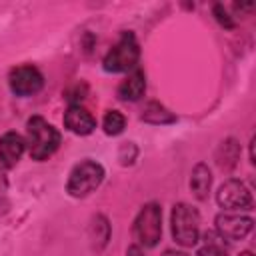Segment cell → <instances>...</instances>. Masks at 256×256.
<instances>
[{
    "instance_id": "cell-12",
    "label": "cell",
    "mask_w": 256,
    "mask_h": 256,
    "mask_svg": "<svg viewBox=\"0 0 256 256\" xmlns=\"http://www.w3.org/2000/svg\"><path fill=\"white\" fill-rule=\"evenodd\" d=\"M210 184H212V172H210V168L204 162L196 164L194 170H192V176H190V190H192V194L198 200H206L208 198V192H210Z\"/></svg>"
},
{
    "instance_id": "cell-3",
    "label": "cell",
    "mask_w": 256,
    "mask_h": 256,
    "mask_svg": "<svg viewBox=\"0 0 256 256\" xmlns=\"http://www.w3.org/2000/svg\"><path fill=\"white\" fill-rule=\"evenodd\" d=\"M104 180V166L94 160H82L70 170L66 192L72 198H84L90 192H94Z\"/></svg>"
},
{
    "instance_id": "cell-15",
    "label": "cell",
    "mask_w": 256,
    "mask_h": 256,
    "mask_svg": "<svg viewBox=\"0 0 256 256\" xmlns=\"http://www.w3.org/2000/svg\"><path fill=\"white\" fill-rule=\"evenodd\" d=\"M102 128H104V132H106L108 136H118V134H122L124 128H126V118H124V114L118 112V110H108V112L104 114V118H102Z\"/></svg>"
},
{
    "instance_id": "cell-17",
    "label": "cell",
    "mask_w": 256,
    "mask_h": 256,
    "mask_svg": "<svg viewBox=\"0 0 256 256\" xmlns=\"http://www.w3.org/2000/svg\"><path fill=\"white\" fill-rule=\"evenodd\" d=\"M214 16H216V20H218L224 28H234V20L230 18V14L226 12V8H224L222 4H216V6H214Z\"/></svg>"
},
{
    "instance_id": "cell-14",
    "label": "cell",
    "mask_w": 256,
    "mask_h": 256,
    "mask_svg": "<svg viewBox=\"0 0 256 256\" xmlns=\"http://www.w3.org/2000/svg\"><path fill=\"white\" fill-rule=\"evenodd\" d=\"M142 120H146L150 124H172V122H176V116L162 104L150 102L142 112Z\"/></svg>"
},
{
    "instance_id": "cell-2",
    "label": "cell",
    "mask_w": 256,
    "mask_h": 256,
    "mask_svg": "<svg viewBox=\"0 0 256 256\" xmlns=\"http://www.w3.org/2000/svg\"><path fill=\"white\" fill-rule=\"evenodd\" d=\"M170 224H172V236L176 244L180 246H194L198 242L200 234V214L194 206L186 202H178L172 206L170 214Z\"/></svg>"
},
{
    "instance_id": "cell-10",
    "label": "cell",
    "mask_w": 256,
    "mask_h": 256,
    "mask_svg": "<svg viewBox=\"0 0 256 256\" xmlns=\"http://www.w3.org/2000/svg\"><path fill=\"white\" fill-rule=\"evenodd\" d=\"M26 148V140L18 132H6L0 138V162L6 168H12L18 164Z\"/></svg>"
},
{
    "instance_id": "cell-16",
    "label": "cell",
    "mask_w": 256,
    "mask_h": 256,
    "mask_svg": "<svg viewBox=\"0 0 256 256\" xmlns=\"http://www.w3.org/2000/svg\"><path fill=\"white\" fill-rule=\"evenodd\" d=\"M204 240L206 242H204V246L198 248V254L196 256H228V252L224 250L222 242H218L212 232H206L204 234Z\"/></svg>"
},
{
    "instance_id": "cell-8",
    "label": "cell",
    "mask_w": 256,
    "mask_h": 256,
    "mask_svg": "<svg viewBox=\"0 0 256 256\" xmlns=\"http://www.w3.org/2000/svg\"><path fill=\"white\" fill-rule=\"evenodd\" d=\"M216 230L220 234V238H226V240H242L246 238L250 232H252V226H254V220L250 216H240V214H218L216 216Z\"/></svg>"
},
{
    "instance_id": "cell-7",
    "label": "cell",
    "mask_w": 256,
    "mask_h": 256,
    "mask_svg": "<svg viewBox=\"0 0 256 256\" xmlns=\"http://www.w3.org/2000/svg\"><path fill=\"white\" fill-rule=\"evenodd\" d=\"M8 84H10V90L16 96H32V94L42 90L44 76L36 66L24 64V66H18V68H14L10 72Z\"/></svg>"
},
{
    "instance_id": "cell-9",
    "label": "cell",
    "mask_w": 256,
    "mask_h": 256,
    "mask_svg": "<svg viewBox=\"0 0 256 256\" xmlns=\"http://www.w3.org/2000/svg\"><path fill=\"white\" fill-rule=\"evenodd\" d=\"M64 126L78 136H88L96 128V118L86 108L72 104L64 114Z\"/></svg>"
},
{
    "instance_id": "cell-1",
    "label": "cell",
    "mask_w": 256,
    "mask_h": 256,
    "mask_svg": "<svg viewBox=\"0 0 256 256\" xmlns=\"http://www.w3.org/2000/svg\"><path fill=\"white\" fill-rule=\"evenodd\" d=\"M26 134H28L26 144H28L30 156L38 162L50 158L60 146V132L42 116H32L26 122Z\"/></svg>"
},
{
    "instance_id": "cell-18",
    "label": "cell",
    "mask_w": 256,
    "mask_h": 256,
    "mask_svg": "<svg viewBox=\"0 0 256 256\" xmlns=\"http://www.w3.org/2000/svg\"><path fill=\"white\" fill-rule=\"evenodd\" d=\"M126 256H144V254H142L140 246L132 244V246H128V250H126Z\"/></svg>"
},
{
    "instance_id": "cell-4",
    "label": "cell",
    "mask_w": 256,
    "mask_h": 256,
    "mask_svg": "<svg viewBox=\"0 0 256 256\" xmlns=\"http://www.w3.org/2000/svg\"><path fill=\"white\" fill-rule=\"evenodd\" d=\"M134 238L144 248H154L162 236V208L156 202H148L140 208L134 226Z\"/></svg>"
},
{
    "instance_id": "cell-11",
    "label": "cell",
    "mask_w": 256,
    "mask_h": 256,
    "mask_svg": "<svg viewBox=\"0 0 256 256\" xmlns=\"http://www.w3.org/2000/svg\"><path fill=\"white\" fill-rule=\"evenodd\" d=\"M144 92H146V76L142 70H134L118 86V98L124 102H136L144 96Z\"/></svg>"
},
{
    "instance_id": "cell-6",
    "label": "cell",
    "mask_w": 256,
    "mask_h": 256,
    "mask_svg": "<svg viewBox=\"0 0 256 256\" xmlns=\"http://www.w3.org/2000/svg\"><path fill=\"white\" fill-rule=\"evenodd\" d=\"M216 202L224 210H250L252 208V194L240 180L230 178L218 188Z\"/></svg>"
},
{
    "instance_id": "cell-19",
    "label": "cell",
    "mask_w": 256,
    "mask_h": 256,
    "mask_svg": "<svg viewBox=\"0 0 256 256\" xmlns=\"http://www.w3.org/2000/svg\"><path fill=\"white\" fill-rule=\"evenodd\" d=\"M162 256H188L186 252H178V250H166Z\"/></svg>"
},
{
    "instance_id": "cell-13",
    "label": "cell",
    "mask_w": 256,
    "mask_h": 256,
    "mask_svg": "<svg viewBox=\"0 0 256 256\" xmlns=\"http://www.w3.org/2000/svg\"><path fill=\"white\" fill-rule=\"evenodd\" d=\"M238 156H240V146H238V142H236L234 138H228V140H224V142L220 144V148H218V152H216V162H218L220 168H232V166L236 164Z\"/></svg>"
},
{
    "instance_id": "cell-20",
    "label": "cell",
    "mask_w": 256,
    "mask_h": 256,
    "mask_svg": "<svg viewBox=\"0 0 256 256\" xmlns=\"http://www.w3.org/2000/svg\"><path fill=\"white\" fill-rule=\"evenodd\" d=\"M240 256H252V252H248V250H244V252H242Z\"/></svg>"
},
{
    "instance_id": "cell-5",
    "label": "cell",
    "mask_w": 256,
    "mask_h": 256,
    "mask_svg": "<svg viewBox=\"0 0 256 256\" xmlns=\"http://www.w3.org/2000/svg\"><path fill=\"white\" fill-rule=\"evenodd\" d=\"M140 58V46L136 42V36L132 32H124L120 40L112 46V50L104 56L102 68L106 72H128L138 64Z\"/></svg>"
}]
</instances>
